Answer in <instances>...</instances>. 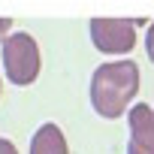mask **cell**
I'll use <instances>...</instances> for the list:
<instances>
[{
	"mask_svg": "<svg viewBox=\"0 0 154 154\" xmlns=\"http://www.w3.org/2000/svg\"><path fill=\"white\" fill-rule=\"evenodd\" d=\"M0 91H3V85H0Z\"/></svg>",
	"mask_w": 154,
	"mask_h": 154,
	"instance_id": "obj_9",
	"label": "cell"
},
{
	"mask_svg": "<svg viewBox=\"0 0 154 154\" xmlns=\"http://www.w3.org/2000/svg\"><path fill=\"white\" fill-rule=\"evenodd\" d=\"M39 45L30 33L18 30V33H9V39L3 42V72L9 75V82L24 88V85H33L36 75H39Z\"/></svg>",
	"mask_w": 154,
	"mask_h": 154,
	"instance_id": "obj_2",
	"label": "cell"
},
{
	"mask_svg": "<svg viewBox=\"0 0 154 154\" xmlns=\"http://www.w3.org/2000/svg\"><path fill=\"white\" fill-rule=\"evenodd\" d=\"M139 91V66L133 60L100 63L91 75V106L103 118H121Z\"/></svg>",
	"mask_w": 154,
	"mask_h": 154,
	"instance_id": "obj_1",
	"label": "cell"
},
{
	"mask_svg": "<svg viewBox=\"0 0 154 154\" xmlns=\"http://www.w3.org/2000/svg\"><path fill=\"white\" fill-rule=\"evenodd\" d=\"M127 124H130L127 154H154V109L145 103L130 106Z\"/></svg>",
	"mask_w": 154,
	"mask_h": 154,
	"instance_id": "obj_4",
	"label": "cell"
},
{
	"mask_svg": "<svg viewBox=\"0 0 154 154\" xmlns=\"http://www.w3.org/2000/svg\"><path fill=\"white\" fill-rule=\"evenodd\" d=\"M91 39L103 54H127L136 45V27L130 18H94Z\"/></svg>",
	"mask_w": 154,
	"mask_h": 154,
	"instance_id": "obj_3",
	"label": "cell"
},
{
	"mask_svg": "<svg viewBox=\"0 0 154 154\" xmlns=\"http://www.w3.org/2000/svg\"><path fill=\"white\" fill-rule=\"evenodd\" d=\"M9 27H12V18H0V42L9 39Z\"/></svg>",
	"mask_w": 154,
	"mask_h": 154,
	"instance_id": "obj_7",
	"label": "cell"
},
{
	"mask_svg": "<svg viewBox=\"0 0 154 154\" xmlns=\"http://www.w3.org/2000/svg\"><path fill=\"white\" fill-rule=\"evenodd\" d=\"M0 154H18V148H15L9 139H0Z\"/></svg>",
	"mask_w": 154,
	"mask_h": 154,
	"instance_id": "obj_8",
	"label": "cell"
},
{
	"mask_svg": "<svg viewBox=\"0 0 154 154\" xmlns=\"http://www.w3.org/2000/svg\"><path fill=\"white\" fill-rule=\"evenodd\" d=\"M145 48H148V60L154 63V24L148 27V36H145Z\"/></svg>",
	"mask_w": 154,
	"mask_h": 154,
	"instance_id": "obj_6",
	"label": "cell"
},
{
	"mask_svg": "<svg viewBox=\"0 0 154 154\" xmlns=\"http://www.w3.org/2000/svg\"><path fill=\"white\" fill-rule=\"evenodd\" d=\"M30 154H69L63 130L57 124H51V121L42 124L33 133V139H30Z\"/></svg>",
	"mask_w": 154,
	"mask_h": 154,
	"instance_id": "obj_5",
	"label": "cell"
}]
</instances>
